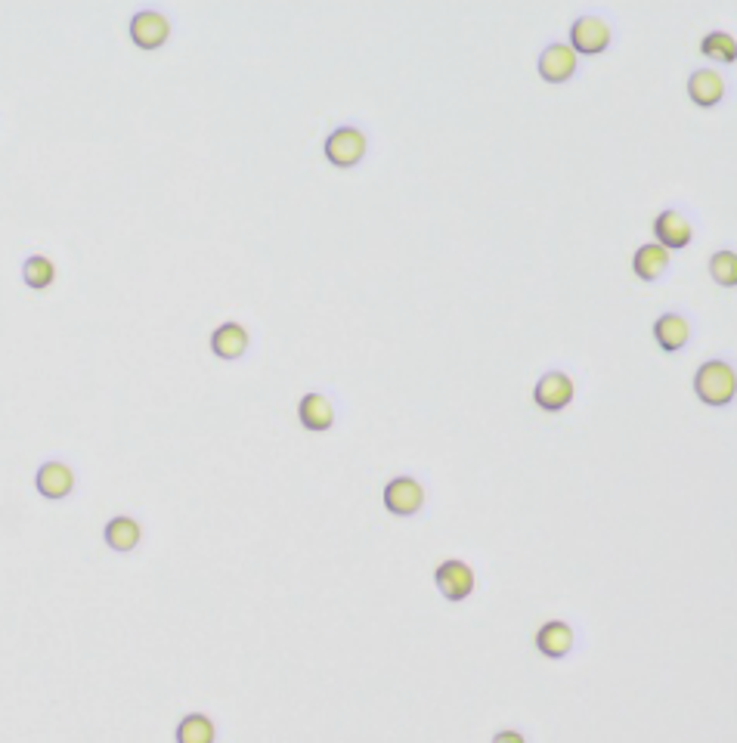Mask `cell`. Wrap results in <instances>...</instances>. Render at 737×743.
I'll return each instance as SVG.
<instances>
[{"label":"cell","mask_w":737,"mask_h":743,"mask_svg":"<svg viewBox=\"0 0 737 743\" xmlns=\"http://www.w3.org/2000/svg\"><path fill=\"white\" fill-rule=\"evenodd\" d=\"M734 391H737V378H734L731 363L725 360H707L694 375V394L707 406H716V409L728 406L734 400Z\"/></svg>","instance_id":"obj_1"},{"label":"cell","mask_w":737,"mask_h":743,"mask_svg":"<svg viewBox=\"0 0 737 743\" xmlns=\"http://www.w3.org/2000/svg\"><path fill=\"white\" fill-rule=\"evenodd\" d=\"M611 41H614V31L604 16L586 13L570 25V50L576 56H598L611 47Z\"/></svg>","instance_id":"obj_2"},{"label":"cell","mask_w":737,"mask_h":743,"mask_svg":"<svg viewBox=\"0 0 737 743\" xmlns=\"http://www.w3.org/2000/svg\"><path fill=\"white\" fill-rule=\"evenodd\" d=\"M366 149H369V140L354 124H341L338 131L326 137V158L335 168H357L366 158Z\"/></svg>","instance_id":"obj_3"},{"label":"cell","mask_w":737,"mask_h":743,"mask_svg":"<svg viewBox=\"0 0 737 743\" xmlns=\"http://www.w3.org/2000/svg\"><path fill=\"white\" fill-rule=\"evenodd\" d=\"M384 508L397 518H415L425 508V487L415 477H394L384 487Z\"/></svg>","instance_id":"obj_4"},{"label":"cell","mask_w":737,"mask_h":743,"mask_svg":"<svg viewBox=\"0 0 737 743\" xmlns=\"http://www.w3.org/2000/svg\"><path fill=\"white\" fill-rule=\"evenodd\" d=\"M573 394H576L573 378H570L567 372H558V369L546 372V375H542V378L536 381V387H533V400H536V406H539V409H546V412H561V409H567V406L573 403Z\"/></svg>","instance_id":"obj_5"},{"label":"cell","mask_w":737,"mask_h":743,"mask_svg":"<svg viewBox=\"0 0 737 743\" xmlns=\"http://www.w3.org/2000/svg\"><path fill=\"white\" fill-rule=\"evenodd\" d=\"M434 583H437V589H440V595L446 601L459 604L474 592V570H471V564H465L459 558H450V561H443L437 567Z\"/></svg>","instance_id":"obj_6"},{"label":"cell","mask_w":737,"mask_h":743,"mask_svg":"<svg viewBox=\"0 0 737 743\" xmlns=\"http://www.w3.org/2000/svg\"><path fill=\"white\" fill-rule=\"evenodd\" d=\"M654 236H657V245H660V248H666V251H682V248H688L691 239H694V226H691V220H688L682 211L666 208V211H660L657 220H654Z\"/></svg>","instance_id":"obj_7"},{"label":"cell","mask_w":737,"mask_h":743,"mask_svg":"<svg viewBox=\"0 0 737 743\" xmlns=\"http://www.w3.org/2000/svg\"><path fill=\"white\" fill-rule=\"evenodd\" d=\"M171 38V22L165 13L158 10H140L134 19H131V41L140 47V50H158L165 47Z\"/></svg>","instance_id":"obj_8"},{"label":"cell","mask_w":737,"mask_h":743,"mask_svg":"<svg viewBox=\"0 0 737 743\" xmlns=\"http://www.w3.org/2000/svg\"><path fill=\"white\" fill-rule=\"evenodd\" d=\"M576 62L580 59H576L570 44H549L539 53V78L549 84H564L576 75Z\"/></svg>","instance_id":"obj_9"},{"label":"cell","mask_w":737,"mask_h":743,"mask_svg":"<svg viewBox=\"0 0 737 743\" xmlns=\"http://www.w3.org/2000/svg\"><path fill=\"white\" fill-rule=\"evenodd\" d=\"M35 487L44 499H66L75 490V471L66 462H44L35 474Z\"/></svg>","instance_id":"obj_10"},{"label":"cell","mask_w":737,"mask_h":743,"mask_svg":"<svg viewBox=\"0 0 737 743\" xmlns=\"http://www.w3.org/2000/svg\"><path fill=\"white\" fill-rule=\"evenodd\" d=\"M688 96L700 109H713L725 100V81L716 69H697L688 78Z\"/></svg>","instance_id":"obj_11"},{"label":"cell","mask_w":737,"mask_h":743,"mask_svg":"<svg viewBox=\"0 0 737 743\" xmlns=\"http://www.w3.org/2000/svg\"><path fill=\"white\" fill-rule=\"evenodd\" d=\"M654 341H657L660 350H666V353L682 350V347L691 341V322H688L682 313H676V310L663 313V316L654 322Z\"/></svg>","instance_id":"obj_12"},{"label":"cell","mask_w":737,"mask_h":743,"mask_svg":"<svg viewBox=\"0 0 737 743\" xmlns=\"http://www.w3.org/2000/svg\"><path fill=\"white\" fill-rule=\"evenodd\" d=\"M573 638L576 635L564 620H549L546 626H539V632H536V648H539L542 657L561 660V657H567L573 651Z\"/></svg>","instance_id":"obj_13"},{"label":"cell","mask_w":737,"mask_h":743,"mask_svg":"<svg viewBox=\"0 0 737 743\" xmlns=\"http://www.w3.org/2000/svg\"><path fill=\"white\" fill-rule=\"evenodd\" d=\"M298 418H301V425L307 428V431H313V434H323V431H329L332 425H335V406H332V400L326 397V394H307V397H301V403H298Z\"/></svg>","instance_id":"obj_14"},{"label":"cell","mask_w":737,"mask_h":743,"mask_svg":"<svg viewBox=\"0 0 737 743\" xmlns=\"http://www.w3.org/2000/svg\"><path fill=\"white\" fill-rule=\"evenodd\" d=\"M211 350H214V357L227 360V363L242 360L248 350V329L239 326V322H223L211 335Z\"/></svg>","instance_id":"obj_15"},{"label":"cell","mask_w":737,"mask_h":743,"mask_svg":"<svg viewBox=\"0 0 737 743\" xmlns=\"http://www.w3.org/2000/svg\"><path fill=\"white\" fill-rule=\"evenodd\" d=\"M632 270H635V276L642 279V282H657L669 270V251L660 248L657 242L642 245V248L635 251V257H632Z\"/></svg>","instance_id":"obj_16"},{"label":"cell","mask_w":737,"mask_h":743,"mask_svg":"<svg viewBox=\"0 0 737 743\" xmlns=\"http://www.w3.org/2000/svg\"><path fill=\"white\" fill-rule=\"evenodd\" d=\"M103 536H106V545L112 548V552H121L124 555V552H134V548L140 545L143 527L134 518H127V514H118V518H112L106 524Z\"/></svg>","instance_id":"obj_17"},{"label":"cell","mask_w":737,"mask_h":743,"mask_svg":"<svg viewBox=\"0 0 737 743\" xmlns=\"http://www.w3.org/2000/svg\"><path fill=\"white\" fill-rule=\"evenodd\" d=\"M217 728L205 713H189L177 722V743H214Z\"/></svg>","instance_id":"obj_18"},{"label":"cell","mask_w":737,"mask_h":743,"mask_svg":"<svg viewBox=\"0 0 737 743\" xmlns=\"http://www.w3.org/2000/svg\"><path fill=\"white\" fill-rule=\"evenodd\" d=\"M22 279H25L28 288H35V292H44V288H50L53 279H56V267H53L50 257L31 254L28 261L22 264Z\"/></svg>","instance_id":"obj_19"},{"label":"cell","mask_w":737,"mask_h":743,"mask_svg":"<svg viewBox=\"0 0 737 743\" xmlns=\"http://www.w3.org/2000/svg\"><path fill=\"white\" fill-rule=\"evenodd\" d=\"M700 53L713 62H734L737 59V41L728 35V31H710V35L700 41Z\"/></svg>","instance_id":"obj_20"},{"label":"cell","mask_w":737,"mask_h":743,"mask_svg":"<svg viewBox=\"0 0 737 743\" xmlns=\"http://www.w3.org/2000/svg\"><path fill=\"white\" fill-rule=\"evenodd\" d=\"M710 276L722 288H734L737 285V254L731 248H722V251H716L710 257Z\"/></svg>","instance_id":"obj_21"},{"label":"cell","mask_w":737,"mask_h":743,"mask_svg":"<svg viewBox=\"0 0 737 743\" xmlns=\"http://www.w3.org/2000/svg\"><path fill=\"white\" fill-rule=\"evenodd\" d=\"M493 743H527V737L521 734V731H499L496 737H493Z\"/></svg>","instance_id":"obj_22"}]
</instances>
